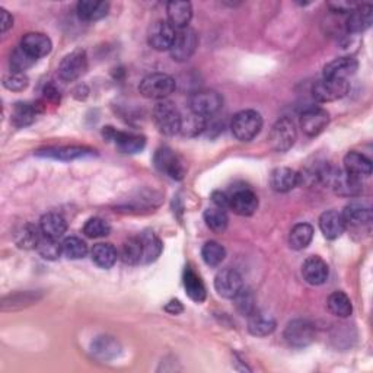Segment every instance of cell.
<instances>
[{"label":"cell","mask_w":373,"mask_h":373,"mask_svg":"<svg viewBox=\"0 0 373 373\" xmlns=\"http://www.w3.org/2000/svg\"><path fill=\"white\" fill-rule=\"evenodd\" d=\"M212 201L215 206L220 207V209L228 210L229 209V196L228 192L224 191H215L212 194Z\"/></svg>","instance_id":"47"},{"label":"cell","mask_w":373,"mask_h":373,"mask_svg":"<svg viewBox=\"0 0 373 373\" xmlns=\"http://www.w3.org/2000/svg\"><path fill=\"white\" fill-rule=\"evenodd\" d=\"M358 3H350V2H343V0H340V2H331L328 3L329 9L336 12V13H350Z\"/></svg>","instance_id":"48"},{"label":"cell","mask_w":373,"mask_h":373,"mask_svg":"<svg viewBox=\"0 0 373 373\" xmlns=\"http://www.w3.org/2000/svg\"><path fill=\"white\" fill-rule=\"evenodd\" d=\"M13 18L6 9H0V31L6 33L9 28H12Z\"/></svg>","instance_id":"49"},{"label":"cell","mask_w":373,"mask_h":373,"mask_svg":"<svg viewBox=\"0 0 373 373\" xmlns=\"http://www.w3.org/2000/svg\"><path fill=\"white\" fill-rule=\"evenodd\" d=\"M181 113L171 101H159L154 108V121L162 134L174 136L181 127Z\"/></svg>","instance_id":"4"},{"label":"cell","mask_w":373,"mask_h":373,"mask_svg":"<svg viewBox=\"0 0 373 373\" xmlns=\"http://www.w3.org/2000/svg\"><path fill=\"white\" fill-rule=\"evenodd\" d=\"M204 129H206V117L190 113L188 116L181 118L179 133H181L184 137H196L200 133H203Z\"/></svg>","instance_id":"40"},{"label":"cell","mask_w":373,"mask_h":373,"mask_svg":"<svg viewBox=\"0 0 373 373\" xmlns=\"http://www.w3.org/2000/svg\"><path fill=\"white\" fill-rule=\"evenodd\" d=\"M78 15L80 19L95 22L105 18L109 12L108 2H93V0H80L76 6Z\"/></svg>","instance_id":"29"},{"label":"cell","mask_w":373,"mask_h":373,"mask_svg":"<svg viewBox=\"0 0 373 373\" xmlns=\"http://www.w3.org/2000/svg\"><path fill=\"white\" fill-rule=\"evenodd\" d=\"M345 228H347V225H345L343 215L336 210H327L320 216V229L324 237L329 241L338 239L344 233Z\"/></svg>","instance_id":"20"},{"label":"cell","mask_w":373,"mask_h":373,"mask_svg":"<svg viewBox=\"0 0 373 373\" xmlns=\"http://www.w3.org/2000/svg\"><path fill=\"white\" fill-rule=\"evenodd\" d=\"M328 309L338 318H349L353 313V303L347 295L337 290L328 298Z\"/></svg>","instance_id":"36"},{"label":"cell","mask_w":373,"mask_h":373,"mask_svg":"<svg viewBox=\"0 0 373 373\" xmlns=\"http://www.w3.org/2000/svg\"><path fill=\"white\" fill-rule=\"evenodd\" d=\"M35 62H37V59H34V57L31 56V54L26 53V51L19 46L18 48H15V50L12 51L9 64H10L12 72L24 73L25 71H28L30 67H33Z\"/></svg>","instance_id":"43"},{"label":"cell","mask_w":373,"mask_h":373,"mask_svg":"<svg viewBox=\"0 0 373 373\" xmlns=\"http://www.w3.org/2000/svg\"><path fill=\"white\" fill-rule=\"evenodd\" d=\"M270 185L278 192H289L299 185V172L292 168H275L270 176Z\"/></svg>","instance_id":"22"},{"label":"cell","mask_w":373,"mask_h":373,"mask_svg":"<svg viewBox=\"0 0 373 373\" xmlns=\"http://www.w3.org/2000/svg\"><path fill=\"white\" fill-rule=\"evenodd\" d=\"M35 155L41 158L62 161V162H71V161L80 159L85 156H92L95 155V150L85 146H60V147H47L43 150H38Z\"/></svg>","instance_id":"17"},{"label":"cell","mask_w":373,"mask_h":373,"mask_svg":"<svg viewBox=\"0 0 373 373\" xmlns=\"http://www.w3.org/2000/svg\"><path fill=\"white\" fill-rule=\"evenodd\" d=\"M3 85L6 89L12 92H22L30 85V79L25 73H17V72H10L9 75L5 76L3 79Z\"/></svg>","instance_id":"46"},{"label":"cell","mask_w":373,"mask_h":373,"mask_svg":"<svg viewBox=\"0 0 373 373\" xmlns=\"http://www.w3.org/2000/svg\"><path fill=\"white\" fill-rule=\"evenodd\" d=\"M329 122V114L327 113V109L315 107L307 109L305 113L300 116V127L307 136L315 137L318 134H321Z\"/></svg>","instance_id":"16"},{"label":"cell","mask_w":373,"mask_h":373,"mask_svg":"<svg viewBox=\"0 0 373 373\" xmlns=\"http://www.w3.org/2000/svg\"><path fill=\"white\" fill-rule=\"evenodd\" d=\"M349 89V80L322 78L313 85L312 95L318 102H333L344 98Z\"/></svg>","instance_id":"6"},{"label":"cell","mask_w":373,"mask_h":373,"mask_svg":"<svg viewBox=\"0 0 373 373\" xmlns=\"http://www.w3.org/2000/svg\"><path fill=\"white\" fill-rule=\"evenodd\" d=\"M105 139L114 142L118 150L122 154H139L146 146V139L142 134H136L130 131H118L113 127H104L102 131Z\"/></svg>","instance_id":"8"},{"label":"cell","mask_w":373,"mask_h":373,"mask_svg":"<svg viewBox=\"0 0 373 373\" xmlns=\"http://www.w3.org/2000/svg\"><path fill=\"white\" fill-rule=\"evenodd\" d=\"M38 114V107L28 102H18L13 107L12 111V124L15 127H26L33 124Z\"/></svg>","instance_id":"33"},{"label":"cell","mask_w":373,"mask_h":373,"mask_svg":"<svg viewBox=\"0 0 373 373\" xmlns=\"http://www.w3.org/2000/svg\"><path fill=\"white\" fill-rule=\"evenodd\" d=\"M246 318H248V331L255 337H267L273 334V331L275 329L274 318L267 313H262L258 309Z\"/></svg>","instance_id":"28"},{"label":"cell","mask_w":373,"mask_h":373,"mask_svg":"<svg viewBox=\"0 0 373 373\" xmlns=\"http://www.w3.org/2000/svg\"><path fill=\"white\" fill-rule=\"evenodd\" d=\"M229 196V209L239 216H253L258 207V197L255 192L245 185L233 187Z\"/></svg>","instance_id":"10"},{"label":"cell","mask_w":373,"mask_h":373,"mask_svg":"<svg viewBox=\"0 0 373 373\" xmlns=\"http://www.w3.org/2000/svg\"><path fill=\"white\" fill-rule=\"evenodd\" d=\"M88 69V56L85 50H75L69 53L59 64L57 76L63 82H73L79 79Z\"/></svg>","instance_id":"7"},{"label":"cell","mask_w":373,"mask_h":373,"mask_svg":"<svg viewBox=\"0 0 373 373\" xmlns=\"http://www.w3.org/2000/svg\"><path fill=\"white\" fill-rule=\"evenodd\" d=\"M298 139V131L295 127V122L283 117L280 120H278L274 122V126L271 127L270 131V146L275 150V152H287L293 147L295 142Z\"/></svg>","instance_id":"5"},{"label":"cell","mask_w":373,"mask_h":373,"mask_svg":"<svg viewBox=\"0 0 373 373\" xmlns=\"http://www.w3.org/2000/svg\"><path fill=\"white\" fill-rule=\"evenodd\" d=\"M302 275L307 283L312 286H321L328 280L329 269L321 257H309L302 266Z\"/></svg>","instance_id":"18"},{"label":"cell","mask_w":373,"mask_h":373,"mask_svg":"<svg viewBox=\"0 0 373 373\" xmlns=\"http://www.w3.org/2000/svg\"><path fill=\"white\" fill-rule=\"evenodd\" d=\"M322 183L333 188L337 194L344 197H354L362 192V181L345 171L327 168L322 170Z\"/></svg>","instance_id":"2"},{"label":"cell","mask_w":373,"mask_h":373,"mask_svg":"<svg viewBox=\"0 0 373 373\" xmlns=\"http://www.w3.org/2000/svg\"><path fill=\"white\" fill-rule=\"evenodd\" d=\"M120 257L122 262L126 264L134 266L139 264L143 260V245L140 237H131L126 242L122 244L121 250H120Z\"/></svg>","instance_id":"34"},{"label":"cell","mask_w":373,"mask_h":373,"mask_svg":"<svg viewBox=\"0 0 373 373\" xmlns=\"http://www.w3.org/2000/svg\"><path fill=\"white\" fill-rule=\"evenodd\" d=\"M175 88L176 85L172 76L167 73H152L140 82L139 91L145 98L163 101L175 91Z\"/></svg>","instance_id":"3"},{"label":"cell","mask_w":373,"mask_h":373,"mask_svg":"<svg viewBox=\"0 0 373 373\" xmlns=\"http://www.w3.org/2000/svg\"><path fill=\"white\" fill-rule=\"evenodd\" d=\"M142 239V245H143V260L142 262H154L155 260H158V257L162 253V242L161 239L156 237L154 232H143L139 235Z\"/></svg>","instance_id":"37"},{"label":"cell","mask_w":373,"mask_h":373,"mask_svg":"<svg viewBox=\"0 0 373 373\" xmlns=\"http://www.w3.org/2000/svg\"><path fill=\"white\" fill-rule=\"evenodd\" d=\"M373 8L370 3H362L357 5L347 18V30L350 33H363L367 28H370L372 19H373Z\"/></svg>","instance_id":"23"},{"label":"cell","mask_w":373,"mask_h":373,"mask_svg":"<svg viewBox=\"0 0 373 373\" xmlns=\"http://www.w3.org/2000/svg\"><path fill=\"white\" fill-rule=\"evenodd\" d=\"M176 37V31L168 21H156L149 28L147 43L158 51L171 50Z\"/></svg>","instance_id":"14"},{"label":"cell","mask_w":373,"mask_h":373,"mask_svg":"<svg viewBox=\"0 0 373 373\" xmlns=\"http://www.w3.org/2000/svg\"><path fill=\"white\" fill-rule=\"evenodd\" d=\"M233 302L235 308H237V311L244 316H250L253 312L257 311L255 295L253 293V290L248 287H242L238 295L233 298Z\"/></svg>","instance_id":"41"},{"label":"cell","mask_w":373,"mask_h":373,"mask_svg":"<svg viewBox=\"0 0 373 373\" xmlns=\"http://www.w3.org/2000/svg\"><path fill=\"white\" fill-rule=\"evenodd\" d=\"M35 250L44 260H50V261L57 260L63 254L62 244H59V239H53V238L44 237V235L41 237Z\"/></svg>","instance_id":"44"},{"label":"cell","mask_w":373,"mask_h":373,"mask_svg":"<svg viewBox=\"0 0 373 373\" xmlns=\"http://www.w3.org/2000/svg\"><path fill=\"white\" fill-rule=\"evenodd\" d=\"M168 22L175 30H184L192 18V6L190 2H170L167 5Z\"/></svg>","instance_id":"25"},{"label":"cell","mask_w":373,"mask_h":373,"mask_svg":"<svg viewBox=\"0 0 373 373\" xmlns=\"http://www.w3.org/2000/svg\"><path fill=\"white\" fill-rule=\"evenodd\" d=\"M111 232V228H109L108 222H105L101 217H92L84 226V233L88 238L96 239V238H104L107 235Z\"/></svg>","instance_id":"45"},{"label":"cell","mask_w":373,"mask_h":373,"mask_svg":"<svg viewBox=\"0 0 373 373\" xmlns=\"http://www.w3.org/2000/svg\"><path fill=\"white\" fill-rule=\"evenodd\" d=\"M165 309H167L170 313H172V315H178L179 312H183V305H181V302H179V300H171L170 303H168V305H167V308H165Z\"/></svg>","instance_id":"50"},{"label":"cell","mask_w":373,"mask_h":373,"mask_svg":"<svg viewBox=\"0 0 373 373\" xmlns=\"http://www.w3.org/2000/svg\"><path fill=\"white\" fill-rule=\"evenodd\" d=\"M201 257L203 261L209 267H217L222 264V261L226 257V250L216 241L206 242L201 248Z\"/></svg>","instance_id":"38"},{"label":"cell","mask_w":373,"mask_h":373,"mask_svg":"<svg viewBox=\"0 0 373 373\" xmlns=\"http://www.w3.org/2000/svg\"><path fill=\"white\" fill-rule=\"evenodd\" d=\"M155 167L167 176H170L171 179H175V181H179V179H183L185 175V167L175 152L168 147L163 146L159 147L155 154Z\"/></svg>","instance_id":"9"},{"label":"cell","mask_w":373,"mask_h":373,"mask_svg":"<svg viewBox=\"0 0 373 373\" xmlns=\"http://www.w3.org/2000/svg\"><path fill=\"white\" fill-rule=\"evenodd\" d=\"M230 129L238 140L251 142L262 129V117L255 109H242L238 114H235Z\"/></svg>","instance_id":"1"},{"label":"cell","mask_w":373,"mask_h":373,"mask_svg":"<svg viewBox=\"0 0 373 373\" xmlns=\"http://www.w3.org/2000/svg\"><path fill=\"white\" fill-rule=\"evenodd\" d=\"M91 257H92V261L100 269L108 270L117 262L118 253L116 250V246L111 244H96L92 248Z\"/></svg>","instance_id":"31"},{"label":"cell","mask_w":373,"mask_h":373,"mask_svg":"<svg viewBox=\"0 0 373 373\" xmlns=\"http://www.w3.org/2000/svg\"><path fill=\"white\" fill-rule=\"evenodd\" d=\"M41 239V233L34 225H24L15 235V242L22 250H35Z\"/></svg>","instance_id":"39"},{"label":"cell","mask_w":373,"mask_h":373,"mask_svg":"<svg viewBox=\"0 0 373 373\" xmlns=\"http://www.w3.org/2000/svg\"><path fill=\"white\" fill-rule=\"evenodd\" d=\"M344 171L362 179L363 176H369L372 174V161L358 152H349L344 156Z\"/></svg>","instance_id":"26"},{"label":"cell","mask_w":373,"mask_h":373,"mask_svg":"<svg viewBox=\"0 0 373 373\" xmlns=\"http://www.w3.org/2000/svg\"><path fill=\"white\" fill-rule=\"evenodd\" d=\"M199 47V35L192 28H184L176 33L174 44L170 50L175 62H187Z\"/></svg>","instance_id":"13"},{"label":"cell","mask_w":373,"mask_h":373,"mask_svg":"<svg viewBox=\"0 0 373 373\" xmlns=\"http://www.w3.org/2000/svg\"><path fill=\"white\" fill-rule=\"evenodd\" d=\"M39 230L44 237L60 239L67 230V222L59 213H47L39 220Z\"/></svg>","instance_id":"27"},{"label":"cell","mask_w":373,"mask_h":373,"mask_svg":"<svg viewBox=\"0 0 373 373\" xmlns=\"http://www.w3.org/2000/svg\"><path fill=\"white\" fill-rule=\"evenodd\" d=\"M183 283H184L185 293L188 295V298L191 300H194L197 303H201L206 300V296H207L206 286H204L200 275L194 271V269L190 267V266H187L184 269Z\"/></svg>","instance_id":"24"},{"label":"cell","mask_w":373,"mask_h":373,"mask_svg":"<svg viewBox=\"0 0 373 373\" xmlns=\"http://www.w3.org/2000/svg\"><path fill=\"white\" fill-rule=\"evenodd\" d=\"M21 47L26 53L31 54L34 59H39L51 53L53 43L50 37L43 33H28L24 35L21 41Z\"/></svg>","instance_id":"19"},{"label":"cell","mask_w":373,"mask_h":373,"mask_svg":"<svg viewBox=\"0 0 373 373\" xmlns=\"http://www.w3.org/2000/svg\"><path fill=\"white\" fill-rule=\"evenodd\" d=\"M244 287L241 274L233 269H225L219 271L215 279L216 292L226 299H233Z\"/></svg>","instance_id":"15"},{"label":"cell","mask_w":373,"mask_h":373,"mask_svg":"<svg viewBox=\"0 0 373 373\" xmlns=\"http://www.w3.org/2000/svg\"><path fill=\"white\" fill-rule=\"evenodd\" d=\"M283 337L290 347L303 349L313 343L315 328L307 320H293L287 324Z\"/></svg>","instance_id":"11"},{"label":"cell","mask_w":373,"mask_h":373,"mask_svg":"<svg viewBox=\"0 0 373 373\" xmlns=\"http://www.w3.org/2000/svg\"><path fill=\"white\" fill-rule=\"evenodd\" d=\"M224 105V98L216 91H199L190 96L191 113L201 117H210L216 114Z\"/></svg>","instance_id":"12"},{"label":"cell","mask_w":373,"mask_h":373,"mask_svg":"<svg viewBox=\"0 0 373 373\" xmlns=\"http://www.w3.org/2000/svg\"><path fill=\"white\" fill-rule=\"evenodd\" d=\"M313 228L309 224H298L289 233V245L296 251H302L312 242Z\"/></svg>","instance_id":"32"},{"label":"cell","mask_w":373,"mask_h":373,"mask_svg":"<svg viewBox=\"0 0 373 373\" xmlns=\"http://www.w3.org/2000/svg\"><path fill=\"white\" fill-rule=\"evenodd\" d=\"M204 222L210 230L216 233H224L229 225V217L226 210L220 209L217 206L209 207L204 212Z\"/></svg>","instance_id":"35"},{"label":"cell","mask_w":373,"mask_h":373,"mask_svg":"<svg viewBox=\"0 0 373 373\" xmlns=\"http://www.w3.org/2000/svg\"><path fill=\"white\" fill-rule=\"evenodd\" d=\"M358 63L353 57H338L324 66V78L327 79H344L347 80L356 73Z\"/></svg>","instance_id":"21"},{"label":"cell","mask_w":373,"mask_h":373,"mask_svg":"<svg viewBox=\"0 0 373 373\" xmlns=\"http://www.w3.org/2000/svg\"><path fill=\"white\" fill-rule=\"evenodd\" d=\"M62 250H63V255H66L69 260L85 258L88 251H89L87 242L82 241L80 238H76V237L66 238L62 242Z\"/></svg>","instance_id":"42"},{"label":"cell","mask_w":373,"mask_h":373,"mask_svg":"<svg viewBox=\"0 0 373 373\" xmlns=\"http://www.w3.org/2000/svg\"><path fill=\"white\" fill-rule=\"evenodd\" d=\"M341 215L345 220V225L362 226V225H367L372 222L370 207L366 204H362V203H357V201L345 206V209Z\"/></svg>","instance_id":"30"}]
</instances>
